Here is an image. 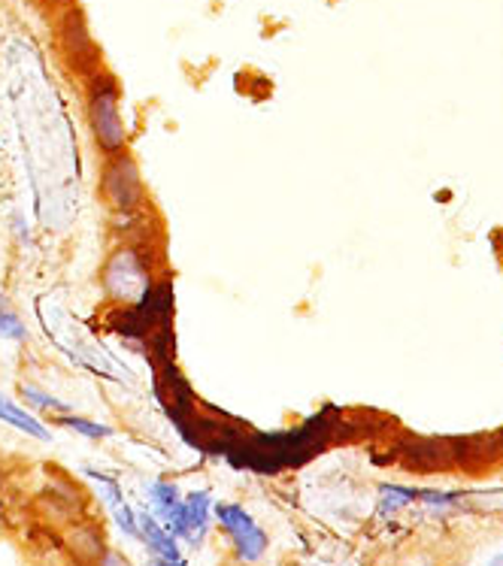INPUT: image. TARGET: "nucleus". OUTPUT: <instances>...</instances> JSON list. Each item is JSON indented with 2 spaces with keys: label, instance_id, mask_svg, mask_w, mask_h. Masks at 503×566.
<instances>
[{
  "label": "nucleus",
  "instance_id": "f257e3e1",
  "mask_svg": "<svg viewBox=\"0 0 503 566\" xmlns=\"http://www.w3.org/2000/svg\"><path fill=\"white\" fill-rule=\"evenodd\" d=\"M85 125L97 155H118L128 149L130 134L125 122V94L113 73H94L85 88Z\"/></svg>",
  "mask_w": 503,
  "mask_h": 566
},
{
  "label": "nucleus",
  "instance_id": "f03ea898",
  "mask_svg": "<svg viewBox=\"0 0 503 566\" xmlns=\"http://www.w3.org/2000/svg\"><path fill=\"white\" fill-rule=\"evenodd\" d=\"M153 254L137 243H122L106 254L101 266V291L116 306H143L153 297Z\"/></svg>",
  "mask_w": 503,
  "mask_h": 566
},
{
  "label": "nucleus",
  "instance_id": "7ed1b4c3",
  "mask_svg": "<svg viewBox=\"0 0 503 566\" xmlns=\"http://www.w3.org/2000/svg\"><path fill=\"white\" fill-rule=\"evenodd\" d=\"M97 197L104 200V207L113 216H140L146 203H149V191L143 182L140 164L134 161L128 149L109 155L101 161V174H97Z\"/></svg>",
  "mask_w": 503,
  "mask_h": 566
},
{
  "label": "nucleus",
  "instance_id": "20e7f679",
  "mask_svg": "<svg viewBox=\"0 0 503 566\" xmlns=\"http://www.w3.org/2000/svg\"><path fill=\"white\" fill-rule=\"evenodd\" d=\"M212 521L222 531L231 560L240 564H261L270 552V533L258 524V518L240 503L231 500H216L212 506Z\"/></svg>",
  "mask_w": 503,
  "mask_h": 566
},
{
  "label": "nucleus",
  "instance_id": "39448f33",
  "mask_svg": "<svg viewBox=\"0 0 503 566\" xmlns=\"http://www.w3.org/2000/svg\"><path fill=\"white\" fill-rule=\"evenodd\" d=\"M212 500L210 491H191V494H182V503L174 512V518L167 521L165 527L174 533L179 543L198 548L207 539V533L212 527Z\"/></svg>",
  "mask_w": 503,
  "mask_h": 566
},
{
  "label": "nucleus",
  "instance_id": "423d86ee",
  "mask_svg": "<svg viewBox=\"0 0 503 566\" xmlns=\"http://www.w3.org/2000/svg\"><path fill=\"white\" fill-rule=\"evenodd\" d=\"M0 421H3L7 428L24 433V437H31V440H52V428H46V421L36 418V412H31L22 400H15L10 394H0Z\"/></svg>",
  "mask_w": 503,
  "mask_h": 566
},
{
  "label": "nucleus",
  "instance_id": "0eeeda50",
  "mask_svg": "<svg viewBox=\"0 0 503 566\" xmlns=\"http://www.w3.org/2000/svg\"><path fill=\"white\" fill-rule=\"evenodd\" d=\"M137 543L146 545L149 557H182V548H179L182 543L153 512H137Z\"/></svg>",
  "mask_w": 503,
  "mask_h": 566
},
{
  "label": "nucleus",
  "instance_id": "6e6552de",
  "mask_svg": "<svg viewBox=\"0 0 503 566\" xmlns=\"http://www.w3.org/2000/svg\"><path fill=\"white\" fill-rule=\"evenodd\" d=\"M64 543L73 552V557H80L85 566H92L106 548L104 531H97L94 524H71L64 533Z\"/></svg>",
  "mask_w": 503,
  "mask_h": 566
},
{
  "label": "nucleus",
  "instance_id": "1a4fd4ad",
  "mask_svg": "<svg viewBox=\"0 0 503 566\" xmlns=\"http://www.w3.org/2000/svg\"><path fill=\"white\" fill-rule=\"evenodd\" d=\"M146 494H149L153 515L161 521V524H167V521L174 518V512L179 509V503H182V491H179V485L170 482V479H155L153 485L146 488Z\"/></svg>",
  "mask_w": 503,
  "mask_h": 566
},
{
  "label": "nucleus",
  "instance_id": "9d476101",
  "mask_svg": "<svg viewBox=\"0 0 503 566\" xmlns=\"http://www.w3.org/2000/svg\"><path fill=\"white\" fill-rule=\"evenodd\" d=\"M19 397H22V403L31 409V412H49V416H64V412H71L73 406L59 400L55 394H49L43 385H34V381H22L19 385Z\"/></svg>",
  "mask_w": 503,
  "mask_h": 566
},
{
  "label": "nucleus",
  "instance_id": "9b49d317",
  "mask_svg": "<svg viewBox=\"0 0 503 566\" xmlns=\"http://www.w3.org/2000/svg\"><path fill=\"white\" fill-rule=\"evenodd\" d=\"M59 428L71 430V433H76V437H83V440H92V442H101V440H109L116 430L109 428V424H104V421H94V418H85L80 416V412H64V416H55L52 418Z\"/></svg>",
  "mask_w": 503,
  "mask_h": 566
},
{
  "label": "nucleus",
  "instance_id": "f8f14e48",
  "mask_svg": "<svg viewBox=\"0 0 503 566\" xmlns=\"http://www.w3.org/2000/svg\"><path fill=\"white\" fill-rule=\"evenodd\" d=\"M0 343H15V346L28 343V324L12 306H0Z\"/></svg>",
  "mask_w": 503,
  "mask_h": 566
},
{
  "label": "nucleus",
  "instance_id": "ddd939ff",
  "mask_svg": "<svg viewBox=\"0 0 503 566\" xmlns=\"http://www.w3.org/2000/svg\"><path fill=\"white\" fill-rule=\"evenodd\" d=\"M412 500H419V491L400 485H383L379 488V509L383 512H398V509H407Z\"/></svg>",
  "mask_w": 503,
  "mask_h": 566
},
{
  "label": "nucleus",
  "instance_id": "4468645a",
  "mask_svg": "<svg viewBox=\"0 0 503 566\" xmlns=\"http://www.w3.org/2000/svg\"><path fill=\"white\" fill-rule=\"evenodd\" d=\"M85 475H88L94 485H97L106 509L118 506V503L125 500V491H122V485H118V479H113V475H106V473H97V470H85Z\"/></svg>",
  "mask_w": 503,
  "mask_h": 566
},
{
  "label": "nucleus",
  "instance_id": "2eb2a0df",
  "mask_svg": "<svg viewBox=\"0 0 503 566\" xmlns=\"http://www.w3.org/2000/svg\"><path fill=\"white\" fill-rule=\"evenodd\" d=\"M109 515H113V521H116V527L122 533H125L128 539H137V512H134V509L128 506V500H122L118 506L109 509Z\"/></svg>",
  "mask_w": 503,
  "mask_h": 566
},
{
  "label": "nucleus",
  "instance_id": "dca6fc26",
  "mask_svg": "<svg viewBox=\"0 0 503 566\" xmlns=\"http://www.w3.org/2000/svg\"><path fill=\"white\" fill-rule=\"evenodd\" d=\"M92 566H137V564H134V560H130L128 555H122L118 548H109V545H106L104 555L97 557V560H94Z\"/></svg>",
  "mask_w": 503,
  "mask_h": 566
},
{
  "label": "nucleus",
  "instance_id": "f3484780",
  "mask_svg": "<svg viewBox=\"0 0 503 566\" xmlns=\"http://www.w3.org/2000/svg\"><path fill=\"white\" fill-rule=\"evenodd\" d=\"M149 566H188L186 557H149Z\"/></svg>",
  "mask_w": 503,
  "mask_h": 566
},
{
  "label": "nucleus",
  "instance_id": "a211bd4d",
  "mask_svg": "<svg viewBox=\"0 0 503 566\" xmlns=\"http://www.w3.org/2000/svg\"><path fill=\"white\" fill-rule=\"evenodd\" d=\"M222 566H261V564H240V560H224Z\"/></svg>",
  "mask_w": 503,
  "mask_h": 566
},
{
  "label": "nucleus",
  "instance_id": "6ab92c4d",
  "mask_svg": "<svg viewBox=\"0 0 503 566\" xmlns=\"http://www.w3.org/2000/svg\"><path fill=\"white\" fill-rule=\"evenodd\" d=\"M492 566H503V555L501 557H497V560H494V564Z\"/></svg>",
  "mask_w": 503,
  "mask_h": 566
},
{
  "label": "nucleus",
  "instance_id": "aec40b11",
  "mask_svg": "<svg viewBox=\"0 0 503 566\" xmlns=\"http://www.w3.org/2000/svg\"><path fill=\"white\" fill-rule=\"evenodd\" d=\"M0 491H3V473H0Z\"/></svg>",
  "mask_w": 503,
  "mask_h": 566
}]
</instances>
